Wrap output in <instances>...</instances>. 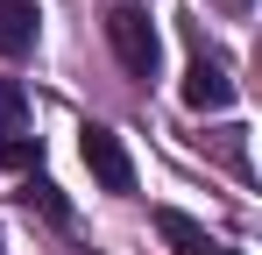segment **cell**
<instances>
[{
	"label": "cell",
	"instance_id": "obj_1",
	"mask_svg": "<svg viewBox=\"0 0 262 255\" xmlns=\"http://www.w3.org/2000/svg\"><path fill=\"white\" fill-rule=\"evenodd\" d=\"M106 42H114V57H121V71L128 78H156L163 71V36H156V22H149V7H135V0H121L114 14H106Z\"/></svg>",
	"mask_w": 262,
	"mask_h": 255
},
{
	"label": "cell",
	"instance_id": "obj_2",
	"mask_svg": "<svg viewBox=\"0 0 262 255\" xmlns=\"http://www.w3.org/2000/svg\"><path fill=\"white\" fill-rule=\"evenodd\" d=\"M78 149H85V170L99 177V192H135V163H128V149H121V135L114 128H78Z\"/></svg>",
	"mask_w": 262,
	"mask_h": 255
},
{
	"label": "cell",
	"instance_id": "obj_3",
	"mask_svg": "<svg viewBox=\"0 0 262 255\" xmlns=\"http://www.w3.org/2000/svg\"><path fill=\"white\" fill-rule=\"evenodd\" d=\"M184 107H199V114H227V107H234V78H227L220 57H191V71H184Z\"/></svg>",
	"mask_w": 262,
	"mask_h": 255
},
{
	"label": "cell",
	"instance_id": "obj_4",
	"mask_svg": "<svg viewBox=\"0 0 262 255\" xmlns=\"http://www.w3.org/2000/svg\"><path fill=\"white\" fill-rule=\"evenodd\" d=\"M36 0H0V57H29L36 50Z\"/></svg>",
	"mask_w": 262,
	"mask_h": 255
},
{
	"label": "cell",
	"instance_id": "obj_5",
	"mask_svg": "<svg viewBox=\"0 0 262 255\" xmlns=\"http://www.w3.org/2000/svg\"><path fill=\"white\" fill-rule=\"evenodd\" d=\"M156 234L170 241V255H213V241H206V227H199L191 213H177V206H156Z\"/></svg>",
	"mask_w": 262,
	"mask_h": 255
},
{
	"label": "cell",
	"instance_id": "obj_6",
	"mask_svg": "<svg viewBox=\"0 0 262 255\" xmlns=\"http://www.w3.org/2000/svg\"><path fill=\"white\" fill-rule=\"evenodd\" d=\"M7 135H29V92L14 78H0V142Z\"/></svg>",
	"mask_w": 262,
	"mask_h": 255
},
{
	"label": "cell",
	"instance_id": "obj_7",
	"mask_svg": "<svg viewBox=\"0 0 262 255\" xmlns=\"http://www.w3.org/2000/svg\"><path fill=\"white\" fill-rule=\"evenodd\" d=\"M21 199H29V206L43 213V220H57V227L71 220V199H64V192H57L50 177H29V184H21Z\"/></svg>",
	"mask_w": 262,
	"mask_h": 255
},
{
	"label": "cell",
	"instance_id": "obj_8",
	"mask_svg": "<svg viewBox=\"0 0 262 255\" xmlns=\"http://www.w3.org/2000/svg\"><path fill=\"white\" fill-rule=\"evenodd\" d=\"M36 163H43V142H29V135L0 142V170H36Z\"/></svg>",
	"mask_w": 262,
	"mask_h": 255
},
{
	"label": "cell",
	"instance_id": "obj_9",
	"mask_svg": "<svg viewBox=\"0 0 262 255\" xmlns=\"http://www.w3.org/2000/svg\"><path fill=\"white\" fill-rule=\"evenodd\" d=\"M213 255H241V248H213Z\"/></svg>",
	"mask_w": 262,
	"mask_h": 255
}]
</instances>
